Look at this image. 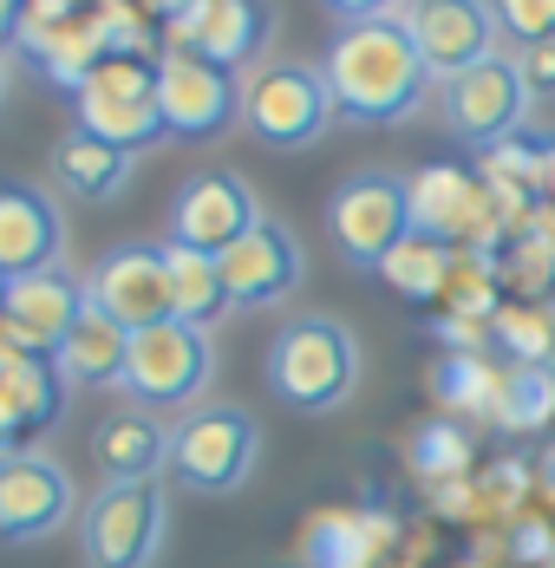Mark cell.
<instances>
[{
	"instance_id": "obj_7",
	"label": "cell",
	"mask_w": 555,
	"mask_h": 568,
	"mask_svg": "<svg viewBox=\"0 0 555 568\" xmlns=\"http://www.w3.org/2000/svg\"><path fill=\"white\" fill-rule=\"evenodd\" d=\"M327 235L346 268H373L412 235V183L392 171H360L327 196Z\"/></svg>"
},
{
	"instance_id": "obj_12",
	"label": "cell",
	"mask_w": 555,
	"mask_h": 568,
	"mask_svg": "<svg viewBox=\"0 0 555 568\" xmlns=\"http://www.w3.org/2000/svg\"><path fill=\"white\" fill-rule=\"evenodd\" d=\"M398 20L412 27L425 72L444 79V85L497 53V7L491 0H412Z\"/></svg>"
},
{
	"instance_id": "obj_5",
	"label": "cell",
	"mask_w": 555,
	"mask_h": 568,
	"mask_svg": "<svg viewBox=\"0 0 555 568\" xmlns=\"http://www.w3.org/2000/svg\"><path fill=\"white\" fill-rule=\"evenodd\" d=\"M210 373H216L210 327L164 321V327H144V334H131V359H124V379H118V393L131 398L138 412H176V405H196V398H203Z\"/></svg>"
},
{
	"instance_id": "obj_1",
	"label": "cell",
	"mask_w": 555,
	"mask_h": 568,
	"mask_svg": "<svg viewBox=\"0 0 555 568\" xmlns=\"http://www.w3.org/2000/svg\"><path fill=\"white\" fill-rule=\"evenodd\" d=\"M333 85V105L346 124H398V118L418 112L432 72L425 53L412 40V27L392 13V20H353L333 33L327 59H321Z\"/></svg>"
},
{
	"instance_id": "obj_35",
	"label": "cell",
	"mask_w": 555,
	"mask_h": 568,
	"mask_svg": "<svg viewBox=\"0 0 555 568\" xmlns=\"http://www.w3.org/2000/svg\"><path fill=\"white\" fill-rule=\"evenodd\" d=\"M398 7H412V0H327V13H340L346 27L353 20H392Z\"/></svg>"
},
{
	"instance_id": "obj_4",
	"label": "cell",
	"mask_w": 555,
	"mask_h": 568,
	"mask_svg": "<svg viewBox=\"0 0 555 568\" xmlns=\"http://www.w3.org/2000/svg\"><path fill=\"white\" fill-rule=\"evenodd\" d=\"M164 484L158 477H131V484H99L92 504L79 510V549L85 568H151L164 549Z\"/></svg>"
},
{
	"instance_id": "obj_18",
	"label": "cell",
	"mask_w": 555,
	"mask_h": 568,
	"mask_svg": "<svg viewBox=\"0 0 555 568\" xmlns=\"http://www.w3.org/2000/svg\"><path fill=\"white\" fill-rule=\"evenodd\" d=\"M59 248H65V223H59L53 196L33 183H7V196H0V275L20 282V275L59 268Z\"/></svg>"
},
{
	"instance_id": "obj_37",
	"label": "cell",
	"mask_w": 555,
	"mask_h": 568,
	"mask_svg": "<svg viewBox=\"0 0 555 568\" xmlns=\"http://www.w3.org/2000/svg\"><path fill=\"white\" fill-rule=\"evenodd\" d=\"M543 203H555V144H543Z\"/></svg>"
},
{
	"instance_id": "obj_32",
	"label": "cell",
	"mask_w": 555,
	"mask_h": 568,
	"mask_svg": "<svg viewBox=\"0 0 555 568\" xmlns=\"http://www.w3.org/2000/svg\"><path fill=\"white\" fill-rule=\"evenodd\" d=\"M491 7H497V27L516 40V47L555 40V0H491Z\"/></svg>"
},
{
	"instance_id": "obj_13",
	"label": "cell",
	"mask_w": 555,
	"mask_h": 568,
	"mask_svg": "<svg viewBox=\"0 0 555 568\" xmlns=\"http://www.w3.org/2000/svg\"><path fill=\"white\" fill-rule=\"evenodd\" d=\"M79 510V490L65 477V464H53L47 452H7L0 457V529L7 542H40L65 529Z\"/></svg>"
},
{
	"instance_id": "obj_2",
	"label": "cell",
	"mask_w": 555,
	"mask_h": 568,
	"mask_svg": "<svg viewBox=\"0 0 555 568\" xmlns=\"http://www.w3.org/2000/svg\"><path fill=\"white\" fill-rule=\"evenodd\" d=\"M269 393L287 412H340L346 398L360 393V341L327 321V314H307V321H287L269 346Z\"/></svg>"
},
{
	"instance_id": "obj_26",
	"label": "cell",
	"mask_w": 555,
	"mask_h": 568,
	"mask_svg": "<svg viewBox=\"0 0 555 568\" xmlns=\"http://www.w3.org/2000/svg\"><path fill=\"white\" fill-rule=\"evenodd\" d=\"M491 327L509 366H555V301H503Z\"/></svg>"
},
{
	"instance_id": "obj_15",
	"label": "cell",
	"mask_w": 555,
	"mask_h": 568,
	"mask_svg": "<svg viewBox=\"0 0 555 568\" xmlns=\"http://www.w3.org/2000/svg\"><path fill=\"white\" fill-rule=\"evenodd\" d=\"M216 262H222V282H229V307H281L307 275L294 229L275 223V216H262L242 242H229Z\"/></svg>"
},
{
	"instance_id": "obj_8",
	"label": "cell",
	"mask_w": 555,
	"mask_h": 568,
	"mask_svg": "<svg viewBox=\"0 0 555 568\" xmlns=\"http://www.w3.org/2000/svg\"><path fill=\"white\" fill-rule=\"evenodd\" d=\"M242 118H249V131H255L262 144L301 151V144H314L333 118H340V105H333V85H327L321 65L281 59V65H262V72L242 85Z\"/></svg>"
},
{
	"instance_id": "obj_16",
	"label": "cell",
	"mask_w": 555,
	"mask_h": 568,
	"mask_svg": "<svg viewBox=\"0 0 555 568\" xmlns=\"http://www.w3.org/2000/svg\"><path fill=\"white\" fill-rule=\"evenodd\" d=\"M255 223H262L255 190H249L235 171L190 176V183L176 190V203H170V242H183V248H210V255H222L229 242H242Z\"/></svg>"
},
{
	"instance_id": "obj_38",
	"label": "cell",
	"mask_w": 555,
	"mask_h": 568,
	"mask_svg": "<svg viewBox=\"0 0 555 568\" xmlns=\"http://www.w3.org/2000/svg\"><path fill=\"white\" fill-rule=\"evenodd\" d=\"M92 7H124V0H92Z\"/></svg>"
},
{
	"instance_id": "obj_36",
	"label": "cell",
	"mask_w": 555,
	"mask_h": 568,
	"mask_svg": "<svg viewBox=\"0 0 555 568\" xmlns=\"http://www.w3.org/2000/svg\"><path fill=\"white\" fill-rule=\"evenodd\" d=\"M144 7H151V13H158V20H183V13H196V7H203V0H144Z\"/></svg>"
},
{
	"instance_id": "obj_11",
	"label": "cell",
	"mask_w": 555,
	"mask_h": 568,
	"mask_svg": "<svg viewBox=\"0 0 555 568\" xmlns=\"http://www.w3.org/2000/svg\"><path fill=\"white\" fill-rule=\"evenodd\" d=\"M85 301L105 307L111 321H124L131 334L176 321V287H170L164 242H158V248H151V242H124V248H111L105 262L85 275Z\"/></svg>"
},
{
	"instance_id": "obj_19",
	"label": "cell",
	"mask_w": 555,
	"mask_h": 568,
	"mask_svg": "<svg viewBox=\"0 0 555 568\" xmlns=\"http://www.w3.org/2000/svg\"><path fill=\"white\" fill-rule=\"evenodd\" d=\"M269 40V0H203L196 13L170 20L164 27V47H183V53H203L216 65H242Z\"/></svg>"
},
{
	"instance_id": "obj_6",
	"label": "cell",
	"mask_w": 555,
	"mask_h": 568,
	"mask_svg": "<svg viewBox=\"0 0 555 568\" xmlns=\"http://www.w3.org/2000/svg\"><path fill=\"white\" fill-rule=\"evenodd\" d=\"M72 124L105 138L118 151H144L170 138L164 112H158V59H131V53H111L79 92H72Z\"/></svg>"
},
{
	"instance_id": "obj_31",
	"label": "cell",
	"mask_w": 555,
	"mask_h": 568,
	"mask_svg": "<svg viewBox=\"0 0 555 568\" xmlns=\"http://www.w3.org/2000/svg\"><path fill=\"white\" fill-rule=\"evenodd\" d=\"M412 464H418V477H432V484L464 477V470H471V432H464V425H425V432L412 438Z\"/></svg>"
},
{
	"instance_id": "obj_20",
	"label": "cell",
	"mask_w": 555,
	"mask_h": 568,
	"mask_svg": "<svg viewBox=\"0 0 555 568\" xmlns=\"http://www.w3.org/2000/svg\"><path fill=\"white\" fill-rule=\"evenodd\" d=\"M13 47L33 59L53 85L79 92L99 65L111 59V40H105V13H79V20H59V27H13Z\"/></svg>"
},
{
	"instance_id": "obj_34",
	"label": "cell",
	"mask_w": 555,
	"mask_h": 568,
	"mask_svg": "<svg viewBox=\"0 0 555 568\" xmlns=\"http://www.w3.org/2000/svg\"><path fill=\"white\" fill-rule=\"evenodd\" d=\"M92 13V0H13V27H59Z\"/></svg>"
},
{
	"instance_id": "obj_10",
	"label": "cell",
	"mask_w": 555,
	"mask_h": 568,
	"mask_svg": "<svg viewBox=\"0 0 555 568\" xmlns=\"http://www.w3.org/2000/svg\"><path fill=\"white\" fill-rule=\"evenodd\" d=\"M523 112H529V85H523L516 59H503V53H491L484 65H471V72H457L444 85V124H451V138H464L477 151L509 144L523 131Z\"/></svg>"
},
{
	"instance_id": "obj_14",
	"label": "cell",
	"mask_w": 555,
	"mask_h": 568,
	"mask_svg": "<svg viewBox=\"0 0 555 568\" xmlns=\"http://www.w3.org/2000/svg\"><path fill=\"white\" fill-rule=\"evenodd\" d=\"M85 282L59 275V268H40V275H20V282L0 287V341L20 346V353H47L53 359L65 334L79 327L85 314Z\"/></svg>"
},
{
	"instance_id": "obj_9",
	"label": "cell",
	"mask_w": 555,
	"mask_h": 568,
	"mask_svg": "<svg viewBox=\"0 0 555 568\" xmlns=\"http://www.w3.org/2000/svg\"><path fill=\"white\" fill-rule=\"evenodd\" d=\"M158 112H164L170 138H216L242 112V85L216 59L164 47L158 53Z\"/></svg>"
},
{
	"instance_id": "obj_17",
	"label": "cell",
	"mask_w": 555,
	"mask_h": 568,
	"mask_svg": "<svg viewBox=\"0 0 555 568\" xmlns=\"http://www.w3.org/2000/svg\"><path fill=\"white\" fill-rule=\"evenodd\" d=\"M65 393H72V379L59 373V359L0 346V438H7V452H27V438L59 425Z\"/></svg>"
},
{
	"instance_id": "obj_23",
	"label": "cell",
	"mask_w": 555,
	"mask_h": 568,
	"mask_svg": "<svg viewBox=\"0 0 555 568\" xmlns=\"http://www.w3.org/2000/svg\"><path fill=\"white\" fill-rule=\"evenodd\" d=\"M131 158L138 151H118V144H105V138H92V131H65L53 151V176L72 190V196H85V203H105V196H118L124 183H131Z\"/></svg>"
},
{
	"instance_id": "obj_28",
	"label": "cell",
	"mask_w": 555,
	"mask_h": 568,
	"mask_svg": "<svg viewBox=\"0 0 555 568\" xmlns=\"http://www.w3.org/2000/svg\"><path fill=\"white\" fill-rule=\"evenodd\" d=\"M373 529H380V523H366V516H321V523L307 529L301 562L307 568H366L373 549H380Z\"/></svg>"
},
{
	"instance_id": "obj_24",
	"label": "cell",
	"mask_w": 555,
	"mask_h": 568,
	"mask_svg": "<svg viewBox=\"0 0 555 568\" xmlns=\"http://www.w3.org/2000/svg\"><path fill=\"white\" fill-rule=\"evenodd\" d=\"M451 268H457V248L438 242V235H418V229H412L386 262H380V282H386L392 294H405V301H444Z\"/></svg>"
},
{
	"instance_id": "obj_25",
	"label": "cell",
	"mask_w": 555,
	"mask_h": 568,
	"mask_svg": "<svg viewBox=\"0 0 555 568\" xmlns=\"http://www.w3.org/2000/svg\"><path fill=\"white\" fill-rule=\"evenodd\" d=\"M164 255H170V287H176V321L210 327L216 314H229V282H222V262L210 248L164 242Z\"/></svg>"
},
{
	"instance_id": "obj_33",
	"label": "cell",
	"mask_w": 555,
	"mask_h": 568,
	"mask_svg": "<svg viewBox=\"0 0 555 568\" xmlns=\"http://www.w3.org/2000/svg\"><path fill=\"white\" fill-rule=\"evenodd\" d=\"M516 72H523L529 99H555V40H529V47H516Z\"/></svg>"
},
{
	"instance_id": "obj_27",
	"label": "cell",
	"mask_w": 555,
	"mask_h": 568,
	"mask_svg": "<svg viewBox=\"0 0 555 568\" xmlns=\"http://www.w3.org/2000/svg\"><path fill=\"white\" fill-rule=\"evenodd\" d=\"M503 379H509V366H491L484 353H451V359L438 366V398L451 405V412H471V418H497Z\"/></svg>"
},
{
	"instance_id": "obj_22",
	"label": "cell",
	"mask_w": 555,
	"mask_h": 568,
	"mask_svg": "<svg viewBox=\"0 0 555 568\" xmlns=\"http://www.w3.org/2000/svg\"><path fill=\"white\" fill-rule=\"evenodd\" d=\"M53 359L72 386H118L124 379V359H131V327L111 321L105 307H85L79 327L65 334V346H59Z\"/></svg>"
},
{
	"instance_id": "obj_3",
	"label": "cell",
	"mask_w": 555,
	"mask_h": 568,
	"mask_svg": "<svg viewBox=\"0 0 555 568\" xmlns=\"http://www.w3.org/2000/svg\"><path fill=\"white\" fill-rule=\"evenodd\" d=\"M262 432L242 405H190L170 425V477L196 497H235L255 477Z\"/></svg>"
},
{
	"instance_id": "obj_29",
	"label": "cell",
	"mask_w": 555,
	"mask_h": 568,
	"mask_svg": "<svg viewBox=\"0 0 555 568\" xmlns=\"http://www.w3.org/2000/svg\"><path fill=\"white\" fill-rule=\"evenodd\" d=\"M549 418H555V366H509L497 425H509V432H536V425H549Z\"/></svg>"
},
{
	"instance_id": "obj_30",
	"label": "cell",
	"mask_w": 555,
	"mask_h": 568,
	"mask_svg": "<svg viewBox=\"0 0 555 568\" xmlns=\"http://www.w3.org/2000/svg\"><path fill=\"white\" fill-rule=\"evenodd\" d=\"M497 275H503V287H509L516 301H549V287H555V242H543V235H516V242L497 255Z\"/></svg>"
},
{
	"instance_id": "obj_21",
	"label": "cell",
	"mask_w": 555,
	"mask_h": 568,
	"mask_svg": "<svg viewBox=\"0 0 555 568\" xmlns=\"http://www.w3.org/2000/svg\"><path fill=\"white\" fill-rule=\"evenodd\" d=\"M92 464L105 484H131V477H151L158 464H170V432L151 412H118L92 432Z\"/></svg>"
}]
</instances>
